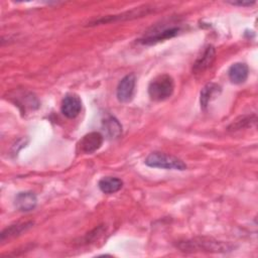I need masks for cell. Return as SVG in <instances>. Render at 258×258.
Listing matches in <instances>:
<instances>
[{"mask_svg": "<svg viewBox=\"0 0 258 258\" xmlns=\"http://www.w3.org/2000/svg\"><path fill=\"white\" fill-rule=\"evenodd\" d=\"M177 247L182 252H211L224 253L231 251L233 246L230 243L218 241L212 238H195L177 244Z\"/></svg>", "mask_w": 258, "mask_h": 258, "instance_id": "obj_1", "label": "cell"}, {"mask_svg": "<svg viewBox=\"0 0 258 258\" xmlns=\"http://www.w3.org/2000/svg\"><path fill=\"white\" fill-rule=\"evenodd\" d=\"M174 90L173 79L167 75L162 74L155 77L148 86V95L151 100L160 102L168 99Z\"/></svg>", "mask_w": 258, "mask_h": 258, "instance_id": "obj_2", "label": "cell"}, {"mask_svg": "<svg viewBox=\"0 0 258 258\" xmlns=\"http://www.w3.org/2000/svg\"><path fill=\"white\" fill-rule=\"evenodd\" d=\"M145 164L149 167L164 168V169H186V164L176 156L166 154L159 151L151 152L145 159Z\"/></svg>", "mask_w": 258, "mask_h": 258, "instance_id": "obj_3", "label": "cell"}, {"mask_svg": "<svg viewBox=\"0 0 258 258\" xmlns=\"http://www.w3.org/2000/svg\"><path fill=\"white\" fill-rule=\"evenodd\" d=\"M136 84V77L133 73L126 75L118 84L117 86V99L121 103H127L129 102L134 94Z\"/></svg>", "mask_w": 258, "mask_h": 258, "instance_id": "obj_4", "label": "cell"}, {"mask_svg": "<svg viewBox=\"0 0 258 258\" xmlns=\"http://www.w3.org/2000/svg\"><path fill=\"white\" fill-rule=\"evenodd\" d=\"M104 137L100 132H90L86 134L79 142L78 146L83 153H93L97 151L103 144Z\"/></svg>", "mask_w": 258, "mask_h": 258, "instance_id": "obj_5", "label": "cell"}, {"mask_svg": "<svg viewBox=\"0 0 258 258\" xmlns=\"http://www.w3.org/2000/svg\"><path fill=\"white\" fill-rule=\"evenodd\" d=\"M82 110V101L80 97L76 94H68L64 96L61 102L60 111L61 113L70 119L77 117Z\"/></svg>", "mask_w": 258, "mask_h": 258, "instance_id": "obj_6", "label": "cell"}, {"mask_svg": "<svg viewBox=\"0 0 258 258\" xmlns=\"http://www.w3.org/2000/svg\"><path fill=\"white\" fill-rule=\"evenodd\" d=\"M152 11V8L149 6H143V7H138L137 9H133L130 11H127L125 13H122L120 15H112V16H107L106 18H100L98 20H94L90 22L89 25H97L100 23H107V22H112L115 20H120V19H131V18H136V17H141L143 15L148 14L149 12Z\"/></svg>", "mask_w": 258, "mask_h": 258, "instance_id": "obj_7", "label": "cell"}, {"mask_svg": "<svg viewBox=\"0 0 258 258\" xmlns=\"http://www.w3.org/2000/svg\"><path fill=\"white\" fill-rule=\"evenodd\" d=\"M179 31H180V27H178V26L163 28L162 30L155 31L153 34H147L146 36L140 38L139 42L142 44H146V45L154 44L156 42H159V41H162V40H165V39L175 36Z\"/></svg>", "mask_w": 258, "mask_h": 258, "instance_id": "obj_8", "label": "cell"}, {"mask_svg": "<svg viewBox=\"0 0 258 258\" xmlns=\"http://www.w3.org/2000/svg\"><path fill=\"white\" fill-rule=\"evenodd\" d=\"M215 58H216L215 47L213 45H208L204 49L203 53L195 61L194 67H192V71L196 74L205 72L206 70H208L213 64V62L215 61Z\"/></svg>", "mask_w": 258, "mask_h": 258, "instance_id": "obj_9", "label": "cell"}, {"mask_svg": "<svg viewBox=\"0 0 258 258\" xmlns=\"http://www.w3.org/2000/svg\"><path fill=\"white\" fill-rule=\"evenodd\" d=\"M36 196L31 191H21L15 197V207L22 212H29L36 207Z\"/></svg>", "mask_w": 258, "mask_h": 258, "instance_id": "obj_10", "label": "cell"}, {"mask_svg": "<svg viewBox=\"0 0 258 258\" xmlns=\"http://www.w3.org/2000/svg\"><path fill=\"white\" fill-rule=\"evenodd\" d=\"M249 74V69L244 62L233 63L228 70V77L233 84H242L244 83Z\"/></svg>", "mask_w": 258, "mask_h": 258, "instance_id": "obj_11", "label": "cell"}, {"mask_svg": "<svg viewBox=\"0 0 258 258\" xmlns=\"http://www.w3.org/2000/svg\"><path fill=\"white\" fill-rule=\"evenodd\" d=\"M221 93V87L216 83H209L207 84L201 91V107L203 109H206L209 105V103L219 94Z\"/></svg>", "mask_w": 258, "mask_h": 258, "instance_id": "obj_12", "label": "cell"}, {"mask_svg": "<svg viewBox=\"0 0 258 258\" xmlns=\"http://www.w3.org/2000/svg\"><path fill=\"white\" fill-rule=\"evenodd\" d=\"M98 186L104 194H114L121 189L123 181L115 176H107L99 180Z\"/></svg>", "mask_w": 258, "mask_h": 258, "instance_id": "obj_13", "label": "cell"}, {"mask_svg": "<svg viewBox=\"0 0 258 258\" xmlns=\"http://www.w3.org/2000/svg\"><path fill=\"white\" fill-rule=\"evenodd\" d=\"M33 222H25V223H18V224H14V225H10L9 227L5 228L0 235V240L1 242L16 237L18 235H20L21 233L25 232L26 230H28L30 227H32Z\"/></svg>", "mask_w": 258, "mask_h": 258, "instance_id": "obj_14", "label": "cell"}, {"mask_svg": "<svg viewBox=\"0 0 258 258\" xmlns=\"http://www.w3.org/2000/svg\"><path fill=\"white\" fill-rule=\"evenodd\" d=\"M256 122H257L256 114L241 116L229 125L228 131H237V130L245 129L248 127H252L256 125Z\"/></svg>", "mask_w": 258, "mask_h": 258, "instance_id": "obj_15", "label": "cell"}, {"mask_svg": "<svg viewBox=\"0 0 258 258\" xmlns=\"http://www.w3.org/2000/svg\"><path fill=\"white\" fill-rule=\"evenodd\" d=\"M103 128L107 136L110 138H118L122 133V126L119 121L110 116L103 121Z\"/></svg>", "mask_w": 258, "mask_h": 258, "instance_id": "obj_16", "label": "cell"}, {"mask_svg": "<svg viewBox=\"0 0 258 258\" xmlns=\"http://www.w3.org/2000/svg\"><path fill=\"white\" fill-rule=\"evenodd\" d=\"M17 101L15 102L17 106L22 107L24 110L26 109H36L38 107L37 99L31 93H24V96L16 97Z\"/></svg>", "mask_w": 258, "mask_h": 258, "instance_id": "obj_17", "label": "cell"}, {"mask_svg": "<svg viewBox=\"0 0 258 258\" xmlns=\"http://www.w3.org/2000/svg\"><path fill=\"white\" fill-rule=\"evenodd\" d=\"M106 230V228L102 225V226H99L98 228L94 229L92 232L88 233V235L86 236V242H91V241H94L96 240L97 238H99L103 233L104 231Z\"/></svg>", "mask_w": 258, "mask_h": 258, "instance_id": "obj_18", "label": "cell"}, {"mask_svg": "<svg viewBox=\"0 0 258 258\" xmlns=\"http://www.w3.org/2000/svg\"><path fill=\"white\" fill-rule=\"evenodd\" d=\"M232 5H238V6H251L255 2H249V1H234V2H229Z\"/></svg>", "mask_w": 258, "mask_h": 258, "instance_id": "obj_19", "label": "cell"}]
</instances>
